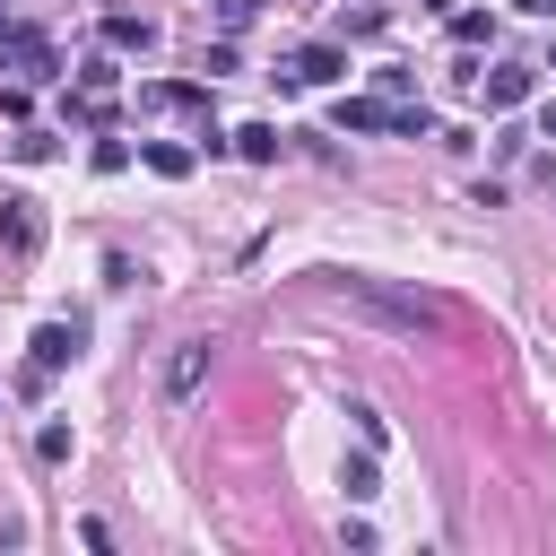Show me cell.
<instances>
[{
  "label": "cell",
  "instance_id": "1",
  "mask_svg": "<svg viewBox=\"0 0 556 556\" xmlns=\"http://www.w3.org/2000/svg\"><path fill=\"white\" fill-rule=\"evenodd\" d=\"M339 304L348 313H365V321H391V330H443L452 321V304L443 295H426V287H391V278H365V269H348L339 278Z\"/></svg>",
  "mask_w": 556,
  "mask_h": 556
},
{
  "label": "cell",
  "instance_id": "2",
  "mask_svg": "<svg viewBox=\"0 0 556 556\" xmlns=\"http://www.w3.org/2000/svg\"><path fill=\"white\" fill-rule=\"evenodd\" d=\"M0 70H17L35 87V78H61V52H52L43 26H0Z\"/></svg>",
  "mask_w": 556,
  "mask_h": 556
},
{
  "label": "cell",
  "instance_id": "3",
  "mask_svg": "<svg viewBox=\"0 0 556 556\" xmlns=\"http://www.w3.org/2000/svg\"><path fill=\"white\" fill-rule=\"evenodd\" d=\"M0 243H9L17 261H35V252H43V200H26V191H0Z\"/></svg>",
  "mask_w": 556,
  "mask_h": 556
},
{
  "label": "cell",
  "instance_id": "4",
  "mask_svg": "<svg viewBox=\"0 0 556 556\" xmlns=\"http://www.w3.org/2000/svg\"><path fill=\"white\" fill-rule=\"evenodd\" d=\"M330 78H348V52L339 43H304V52L278 61V87H330Z\"/></svg>",
  "mask_w": 556,
  "mask_h": 556
},
{
  "label": "cell",
  "instance_id": "5",
  "mask_svg": "<svg viewBox=\"0 0 556 556\" xmlns=\"http://www.w3.org/2000/svg\"><path fill=\"white\" fill-rule=\"evenodd\" d=\"M87 348V321H43L35 339H26V365H43V374H61L70 356Z\"/></svg>",
  "mask_w": 556,
  "mask_h": 556
},
{
  "label": "cell",
  "instance_id": "6",
  "mask_svg": "<svg viewBox=\"0 0 556 556\" xmlns=\"http://www.w3.org/2000/svg\"><path fill=\"white\" fill-rule=\"evenodd\" d=\"M139 104L148 113H208V87L200 78H156V87H139Z\"/></svg>",
  "mask_w": 556,
  "mask_h": 556
},
{
  "label": "cell",
  "instance_id": "7",
  "mask_svg": "<svg viewBox=\"0 0 556 556\" xmlns=\"http://www.w3.org/2000/svg\"><path fill=\"white\" fill-rule=\"evenodd\" d=\"M330 122H339V130H391V96H339Z\"/></svg>",
  "mask_w": 556,
  "mask_h": 556
},
{
  "label": "cell",
  "instance_id": "8",
  "mask_svg": "<svg viewBox=\"0 0 556 556\" xmlns=\"http://www.w3.org/2000/svg\"><path fill=\"white\" fill-rule=\"evenodd\" d=\"M478 87H486V104H495V113H504V104H521V96H530V87H539V70H521V61H504V70H486V78H478Z\"/></svg>",
  "mask_w": 556,
  "mask_h": 556
},
{
  "label": "cell",
  "instance_id": "9",
  "mask_svg": "<svg viewBox=\"0 0 556 556\" xmlns=\"http://www.w3.org/2000/svg\"><path fill=\"white\" fill-rule=\"evenodd\" d=\"M200 374H208V339H182V348H174V365H165V391L182 400V391H200Z\"/></svg>",
  "mask_w": 556,
  "mask_h": 556
},
{
  "label": "cell",
  "instance_id": "10",
  "mask_svg": "<svg viewBox=\"0 0 556 556\" xmlns=\"http://www.w3.org/2000/svg\"><path fill=\"white\" fill-rule=\"evenodd\" d=\"M148 43H156V26H148V17H130V9H113V17H104V52H148Z\"/></svg>",
  "mask_w": 556,
  "mask_h": 556
},
{
  "label": "cell",
  "instance_id": "11",
  "mask_svg": "<svg viewBox=\"0 0 556 556\" xmlns=\"http://www.w3.org/2000/svg\"><path fill=\"white\" fill-rule=\"evenodd\" d=\"M139 156H148V174H165V182H182V174L200 165V148H182V139H148Z\"/></svg>",
  "mask_w": 556,
  "mask_h": 556
},
{
  "label": "cell",
  "instance_id": "12",
  "mask_svg": "<svg viewBox=\"0 0 556 556\" xmlns=\"http://www.w3.org/2000/svg\"><path fill=\"white\" fill-rule=\"evenodd\" d=\"M235 156H252V165H278V122H243V130H235Z\"/></svg>",
  "mask_w": 556,
  "mask_h": 556
},
{
  "label": "cell",
  "instance_id": "13",
  "mask_svg": "<svg viewBox=\"0 0 556 556\" xmlns=\"http://www.w3.org/2000/svg\"><path fill=\"white\" fill-rule=\"evenodd\" d=\"M452 43H460V52L495 43V17H486V9H460V17H452Z\"/></svg>",
  "mask_w": 556,
  "mask_h": 556
},
{
  "label": "cell",
  "instance_id": "14",
  "mask_svg": "<svg viewBox=\"0 0 556 556\" xmlns=\"http://www.w3.org/2000/svg\"><path fill=\"white\" fill-rule=\"evenodd\" d=\"M339 486H348V504H365V495H382V486H374V452H356V460H339Z\"/></svg>",
  "mask_w": 556,
  "mask_h": 556
},
{
  "label": "cell",
  "instance_id": "15",
  "mask_svg": "<svg viewBox=\"0 0 556 556\" xmlns=\"http://www.w3.org/2000/svg\"><path fill=\"white\" fill-rule=\"evenodd\" d=\"M35 460H70V426H61V417L35 426Z\"/></svg>",
  "mask_w": 556,
  "mask_h": 556
},
{
  "label": "cell",
  "instance_id": "16",
  "mask_svg": "<svg viewBox=\"0 0 556 556\" xmlns=\"http://www.w3.org/2000/svg\"><path fill=\"white\" fill-rule=\"evenodd\" d=\"M113 78H122V70H113V61H104V52H96V61H87V70H78V96H113Z\"/></svg>",
  "mask_w": 556,
  "mask_h": 556
},
{
  "label": "cell",
  "instance_id": "17",
  "mask_svg": "<svg viewBox=\"0 0 556 556\" xmlns=\"http://www.w3.org/2000/svg\"><path fill=\"white\" fill-rule=\"evenodd\" d=\"M130 165V139H96V174H122Z\"/></svg>",
  "mask_w": 556,
  "mask_h": 556
},
{
  "label": "cell",
  "instance_id": "18",
  "mask_svg": "<svg viewBox=\"0 0 556 556\" xmlns=\"http://www.w3.org/2000/svg\"><path fill=\"white\" fill-rule=\"evenodd\" d=\"M252 17H261V0H217V26H226V35H235V26H252Z\"/></svg>",
  "mask_w": 556,
  "mask_h": 556
},
{
  "label": "cell",
  "instance_id": "19",
  "mask_svg": "<svg viewBox=\"0 0 556 556\" xmlns=\"http://www.w3.org/2000/svg\"><path fill=\"white\" fill-rule=\"evenodd\" d=\"M539 191H556V156H539Z\"/></svg>",
  "mask_w": 556,
  "mask_h": 556
},
{
  "label": "cell",
  "instance_id": "20",
  "mask_svg": "<svg viewBox=\"0 0 556 556\" xmlns=\"http://www.w3.org/2000/svg\"><path fill=\"white\" fill-rule=\"evenodd\" d=\"M513 9H530V17H556V0H513Z\"/></svg>",
  "mask_w": 556,
  "mask_h": 556
},
{
  "label": "cell",
  "instance_id": "21",
  "mask_svg": "<svg viewBox=\"0 0 556 556\" xmlns=\"http://www.w3.org/2000/svg\"><path fill=\"white\" fill-rule=\"evenodd\" d=\"M539 139H556V104H547V113H539Z\"/></svg>",
  "mask_w": 556,
  "mask_h": 556
},
{
  "label": "cell",
  "instance_id": "22",
  "mask_svg": "<svg viewBox=\"0 0 556 556\" xmlns=\"http://www.w3.org/2000/svg\"><path fill=\"white\" fill-rule=\"evenodd\" d=\"M539 70H547V78H556V52H547V61H539Z\"/></svg>",
  "mask_w": 556,
  "mask_h": 556
},
{
  "label": "cell",
  "instance_id": "23",
  "mask_svg": "<svg viewBox=\"0 0 556 556\" xmlns=\"http://www.w3.org/2000/svg\"><path fill=\"white\" fill-rule=\"evenodd\" d=\"M417 9H443V0H417Z\"/></svg>",
  "mask_w": 556,
  "mask_h": 556
}]
</instances>
